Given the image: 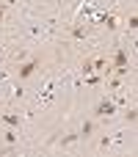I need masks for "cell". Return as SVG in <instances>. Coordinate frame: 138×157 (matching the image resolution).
<instances>
[{
    "label": "cell",
    "mask_w": 138,
    "mask_h": 157,
    "mask_svg": "<svg viewBox=\"0 0 138 157\" xmlns=\"http://www.w3.org/2000/svg\"><path fill=\"white\" fill-rule=\"evenodd\" d=\"M0 121H3L6 127H14V130H22V124H25V119H22L19 113H14V110H6V113H0Z\"/></svg>",
    "instance_id": "cell-3"
},
{
    "label": "cell",
    "mask_w": 138,
    "mask_h": 157,
    "mask_svg": "<svg viewBox=\"0 0 138 157\" xmlns=\"http://www.w3.org/2000/svg\"><path fill=\"white\" fill-rule=\"evenodd\" d=\"M69 36H72V39H77V41H86V39H89V30H86V28H80V25H72V28H69Z\"/></svg>",
    "instance_id": "cell-9"
},
{
    "label": "cell",
    "mask_w": 138,
    "mask_h": 157,
    "mask_svg": "<svg viewBox=\"0 0 138 157\" xmlns=\"http://www.w3.org/2000/svg\"><path fill=\"white\" fill-rule=\"evenodd\" d=\"M136 28H138V17H136V14H130V17H127V36H133Z\"/></svg>",
    "instance_id": "cell-11"
},
{
    "label": "cell",
    "mask_w": 138,
    "mask_h": 157,
    "mask_svg": "<svg viewBox=\"0 0 138 157\" xmlns=\"http://www.w3.org/2000/svg\"><path fill=\"white\" fill-rule=\"evenodd\" d=\"M119 138V132H105L102 138H100V144H97V149L100 152H111V146H113V141Z\"/></svg>",
    "instance_id": "cell-7"
},
{
    "label": "cell",
    "mask_w": 138,
    "mask_h": 157,
    "mask_svg": "<svg viewBox=\"0 0 138 157\" xmlns=\"http://www.w3.org/2000/svg\"><path fill=\"white\" fill-rule=\"evenodd\" d=\"M102 25H105L108 30H116V28H119V19H116L113 14H105V17H102Z\"/></svg>",
    "instance_id": "cell-10"
},
{
    "label": "cell",
    "mask_w": 138,
    "mask_h": 157,
    "mask_svg": "<svg viewBox=\"0 0 138 157\" xmlns=\"http://www.w3.org/2000/svg\"><path fill=\"white\" fill-rule=\"evenodd\" d=\"M0 61H3V58H0Z\"/></svg>",
    "instance_id": "cell-14"
},
{
    "label": "cell",
    "mask_w": 138,
    "mask_h": 157,
    "mask_svg": "<svg viewBox=\"0 0 138 157\" xmlns=\"http://www.w3.org/2000/svg\"><path fill=\"white\" fill-rule=\"evenodd\" d=\"M3 141H6V152H11L14 146H19V130H14V127H6L3 130Z\"/></svg>",
    "instance_id": "cell-4"
},
{
    "label": "cell",
    "mask_w": 138,
    "mask_h": 157,
    "mask_svg": "<svg viewBox=\"0 0 138 157\" xmlns=\"http://www.w3.org/2000/svg\"><path fill=\"white\" fill-rule=\"evenodd\" d=\"M119 113V108H116V102L111 99V97H102L97 105H94V119L97 121H105V119H113Z\"/></svg>",
    "instance_id": "cell-1"
},
{
    "label": "cell",
    "mask_w": 138,
    "mask_h": 157,
    "mask_svg": "<svg viewBox=\"0 0 138 157\" xmlns=\"http://www.w3.org/2000/svg\"><path fill=\"white\" fill-rule=\"evenodd\" d=\"M94 130H97V119H86V121L80 124V130H77V132H80V141H89V138L94 135Z\"/></svg>",
    "instance_id": "cell-6"
},
{
    "label": "cell",
    "mask_w": 138,
    "mask_h": 157,
    "mask_svg": "<svg viewBox=\"0 0 138 157\" xmlns=\"http://www.w3.org/2000/svg\"><path fill=\"white\" fill-rule=\"evenodd\" d=\"M80 141V132H64L61 138H58V149H75V144Z\"/></svg>",
    "instance_id": "cell-5"
},
{
    "label": "cell",
    "mask_w": 138,
    "mask_h": 157,
    "mask_svg": "<svg viewBox=\"0 0 138 157\" xmlns=\"http://www.w3.org/2000/svg\"><path fill=\"white\" fill-rule=\"evenodd\" d=\"M3 14H6V3H3V6H0V19H3Z\"/></svg>",
    "instance_id": "cell-12"
},
{
    "label": "cell",
    "mask_w": 138,
    "mask_h": 157,
    "mask_svg": "<svg viewBox=\"0 0 138 157\" xmlns=\"http://www.w3.org/2000/svg\"><path fill=\"white\" fill-rule=\"evenodd\" d=\"M122 113H124V116H122V119H124V124H130V127H133V124H136V119H138L136 105H127V108H124Z\"/></svg>",
    "instance_id": "cell-8"
},
{
    "label": "cell",
    "mask_w": 138,
    "mask_h": 157,
    "mask_svg": "<svg viewBox=\"0 0 138 157\" xmlns=\"http://www.w3.org/2000/svg\"><path fill=\"white\" fill-rule=\"evenodd\" d=\"M39 58H28V61H22L19 66H17V77L19 80H28V77H33L36 75V69H39Z\"/></svg>",
    "instance_id": "cell-2"
},
{
    "label": "cell",
    "mask_w": 138,
    "mask_h": 157,
    "mask_svg": "<svg viewBox=\"0 0 138 157\" xmlns=\"http://www.w3.org/2000/svg\"><path fill=\"white\" fill-rule=\"evenodd\" d=\"M0 99H3V88H0Z\"/></svg>",
    "instance_id": "cell-13"
}]
</instances>
